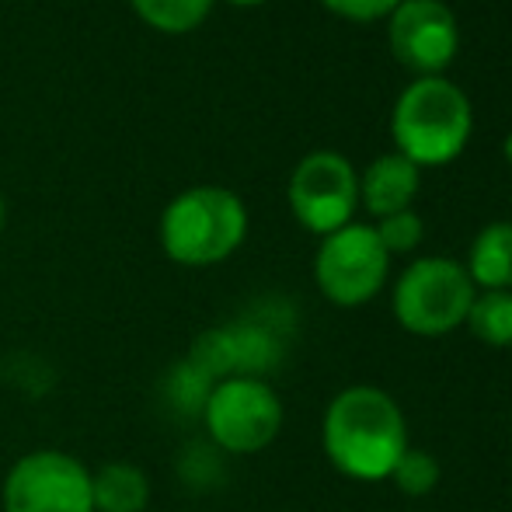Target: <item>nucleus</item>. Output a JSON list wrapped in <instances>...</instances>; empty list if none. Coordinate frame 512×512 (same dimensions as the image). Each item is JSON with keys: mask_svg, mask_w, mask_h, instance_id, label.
Returning a JSON list of instances; mask_svg holds the SVG:
<instances>
[{"mask_svg": "<svg viewBox=\"0 0 512 512\" xmlns=\"http://www.w3.org/2000/svg\"><path fill=\"white\" fill-rule=\"evenodd\" d=\"M471 102L446 77H418L401 91L391 115L398 154L415 168L450 164L471 140Z\"/></svg>", "mask_w": 512, "mask_h": 512, "instance_id": "obj_3", "label": "nucleus"}, {"mask_svg": "<svg viewBox=\"0 0 512 512\" xmlns=\"http://www.w3.org/2000/svg\"><path fill=\"white\" fill-rule=\"evenodd\" d=\"M460 46L457 18L439 0H401L391 14V49L408 70L439 77Z\"/></svg>", "mask_w": 512, "mask_h": 512, "instance_id": "obj_9", "label": "nucleus"}, {"mask_svg": "<svg viewBox=\"0 0 512 512\" xmlns=\"http://www.w3.org/2000/svg\"><path fill=\"white\" fill-rule=\"evenodd\" d=\"M502 150H506V161L512 164V133L506 136V147H502Z\"/></svg>", "mask_w": 512, "mask_h": 512, "instance_id": "obj_21", "label": "nucleus"}, {"mask_svg": "<svg viewBox=\"0 0 512 512\" xmlns=\"http://www.w3.org/2000/svg\"><path fill=\"white\" fill-rule=\"evenodd\" d=\"M380 237V244H384L387 255H405V251H415L418 244H422V220H418V213H411V209H401V213H391L380 220V227H373Z\"/></svg>", "mask_w": 512, "mask_h": 512, "instance_id": "obj_17", "label": "nucleus"}, {"mask_svg": "<svg viewBox=\"0 0 512 512\" xmlns=\"http://www.w3.org/2000/svg\"><path fill=\"white\" fill-rule=\"evenodd\" d=\"M4 512H95L91 471L67 450H32L11 464L0 488Z\"/></svg>", "mask_w": 512, "mask_h": 512, "instance_id": "obj_6", "label": "nucleus"}, {"mask_svg": "<svg viewBox=\"0 0 512 512\" xmlns=\"http://www.w3.org/2000/svg\"><path fill=\"white\" fill-rule=\"evenodd\" d=\"M324 453L352 481L391 478L408 450V425L398 401L370 384L345 387L331 398L321 425Z\"/></svg>", "mask_w": 512, "mask_h": 512, "instance_id": "obj_1", "label": "nucleus"}, {"mask_svg": "<svg viewBox=\"0 0 512 512\" xmlns=\"http://www.w3.org/2000/svg\"><path fill=\"white\" fill-rule=\"evenodd\" d=\"M4 223H7V206H4V196H0V230H4Z\"/></svg>", "mask_w": 512, "mask_h": 512, "instance_id": "obj_20", "label": "nucleus"}, {"mask_svg": "<svg viewBox=\"0 0 512 512\" xmlns=\"http://www.w3.org/2000/svg\"><path fill=\"white\" fill-rule=\"evenodd\" d=\"M328 11H335L338 18H349V21H377L384 14L398 11L401 0H321Z\"/></svg>", "mask_w": 512, "mask_h": 512, "instance_id": "obj_18", "label": "nucleus"}, {"mask_svg": "<svg viewBox=\"0 0 512 512\" xmlns=\"http://www.w3.org/2000/svg\"><path fill=\"white\" fill-rule=\"evenodd\" d=\"M478 286L453 258H418L394 286V317L411 335H450L467 321Z\"/></svg>", "mask_w": 512, "mask_h": 512, "instance_id": "obj_4", "label": "nucleus"}, {"mask_svg": "<svg viewBox=\"0 0 512 512\" xmlns=\"http://www.w3.org/2000/svg\"><path fill=\"white\" fill-rule=\"evenodd\" d=\"M418 192V168L401 154H384L366 168L359 182V196L373 216H391L401 209H411V199Z\"/></svg>", "mask_w": 512, "mask_h": 512, "instance_id": "obj_11", "label": "nucleus"}, {"mask_svg": "<svg viewBox=\"0 0 512 512\" xmlns=\"http://www.w3.org/2000/svg\"><path fill=\"white\" fill-rule=\"evenodd\" d=\"M394 485H398V492L411 495V499H418V495H429L432 488L439 485V464L432 453L425 450H408L401 453V460L394 464L391 471Z\"/></svg>", "mask_w": 512, "mask_h": 512, "instance_id": "obj_16", "label": "nucleus"}, {"mask_svg": "<svg viewBox=\"0 0 512 512\" xmlns=\"http://www.w3.org/2000/svg\"><path fill=\"white\" fill-rule=\"evenodd\" d=\"M248 237V209L230 189L196 185L161 213V248L175 265L206 269L234 255Z\"/></svg>", "mask_w": 512, "mask_h": 512, "instance_id": "obj_2", "label": "nucleus"}, {"mask_svg": "<svg viewBox=\"0 0 512 512\" xmlns=\"http://www.w3.org/2000/svg\"><path fill=\"white\" fill-rule=\"evenodd\" d=\"M227 4H234V7H258V4H265V0H227Z\"/></svg>", "mask_w": 512, "mask_h": 512, "instance_id": "obj_19", "label": "nucleus"}, {"mask_svg": "<svg viewBox=\"0 0 512 512\" xmlns=\"http://www.w3.org/2000/svg\"><path fill=\"white\" fill-rule=\"evenodd\" d=\"M133 11L147 21L150 28L164 35H185L206 21L213 0H129Z\"/></svg>", "mask_w": 512, "mask_h": 512, "instance_id": "obj_15", "label": "nucleus"}, {"mask_svg": "<svg viewBox=\"0 0 512 512\" xmlns=\"http://www.w3.org/2000/svg\"><path fill=\"white\" fill-rule=\"evenodd\" d=\"M279 356V342L258 324H223L209 328L192 342L185 363L196 366L199 373L216 384L227 377H262L265 366H272Z\"/></svg>", "mask_w": 512, "mask_h": 512, "instance_id": "obj_10", "label": "nucleus"}, {"mask_svg": "<svg viewBox=\"0 0 512 512\" xmlns=\"http://www.w3.org/2000/svg\"><path fill=\"white\" fill-rule=\"evenodd\" d=\"M467 276L481 290H512V223H492L474 237Z\"/></svg>", "mask_w": 512, "mask_h": 512, "instance_id": "obj_13", "label": "nucleus"}, {"mask_svg": "<svg viewBox=\"0 0 512 512\" xmlns=\"http://www.w3.org/2000/svg\"><path fill=\"white\" fill-rule=\"evenodd\" d=\"M203 425L223 453H262L283 429V401L262 377H227L209 387Z\"/></svg>", "mask_w": 512, "mask_h": 512, "instance_id": "obj_5", "label": "nucleus"}, {"mask_svg": "<svg viewBox=\"0 0 512 512\" xmlns=\"http://www.w3.org/2000/svg\"><path fill=\"white\" fill-rule=\"evenodd\" d=\"M359 206V175L335 150H314L290 178V209L310 234H335Z\"/></svg>", "mask_w": 512, "mask_h": 512, "instance_id": "obj_8", "label": "nucleus"}, {"mask_svg": "<svg viewBox=\"0 0 512 512\" xmlns=\"http://www.w3.org/2000/svg\"><path fill=\"white\" fill-rule=\"evenodd\" d=\"M467 328L474 338L492 349H509L512 345V293L509 290H485L474 297L467 310Z\"/></svg>", "mask_w": 512, "mask_h": 512, "instance_id": "obj_14", "label": "nucleus"}, {"mask_svg": "<svg viewBox=\"0 0 512 512\" xmlns=\"http://www.w3.org/2000/svg\"><path fill=\"white\" fill-rule=\"evenodd\" d=\"M391 255L380 244L377 230L366 223H345L317 248L314 279L317 290L338 307H363L387 283Z\"/></svg>", "mask_w": 512, "mask_h": 512, "instance_id": "obj_7", "label": "nucleus"}, {"mask_svg": "<svg viewBox=\"0 0 512 512\" xmlns=\"http://www.w3.org/2000/svg\"><path fill=\"white\" fill-rule=\"evenodd\" d=\"M95 512H143L150 506V478L129 460H112L91 471Z\"/></svg>", "mask_w": 512, "mask_h": 512, "instance_id": "obj_12", "label": "nucleus"}]
</instances>
